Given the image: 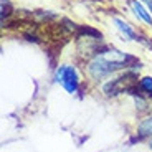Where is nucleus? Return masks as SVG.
<instances>
[{
  "label": "nucleus",
  "instance_id": "nucleus-5",
  "mask_svg": "<svg viewBox=\"0 0 152 152\" xmlns=\"http://www.w3.org/2000/svg\"><path fill=\"white\" fill-rule=\"evenodd\" d=\"M137 134H139V136H142V137L152 136V116L145 118L144 121L139 124V127H137Z\"/></svg>",
  "mask_w": 152,
  "mask_h": 152
},
{
  "label": "nucleus",
  "instance_id": "nucleus-8",
  "mask_svg": "<svg viewBox=\"0 0 152 152\" xmlns=\"http://www.w3.org/2000/svg\"><path fill=\"white\" fill-rule=\"evenodd\" d=\"M151 45H152V43H151Z\"/></svg>",
  "mask_w": 152,
  "mask_h": 152
},
{
  "label": "nucleus",
  "instance_id": "nucleus-6",
  "mask_svg": "<svg viewBox=\"0 0 152 152\" xmlns=\"http://www.w3.org/2000/svg\"><path fill=\"white\" fill-rule=\"evenodd\" d=\"M139 88H141V91L147 93V94L152 98V78H151V76L142 78V80L139 81Z\"/></svg>",
  "mask_w": 152,
  "mask_h": 152
},
{
  "label": "nucleus",
  "instance_id": "nucleus-2",
  "mask_svg": "<svg viewBox=\"0 0 152 152\" xmlns=\"http://www.w3.org/2000/svg\"><path fill=\"white\" fill-rule=\"evenodd\" d=\"M55 81L61 84L68 93H76L78 91V86H80V76L76 71L75 66L69 65H61L58 66V69L55 71Z\"/></svg>",
  "mask_w": 152,
  "mask_h": 152
},
{
  "label": "nucleus",
  "instance_id": "nucleus-1",
  "mask_svg": "<svg viewBox=\"0 0 152 152\" xmlns=\"http://www.w3.org/2000/svg\"><path fill=\"white\" fill-rule=\"evenodd\" d=\"M131 61H134L132 56L126 53H121L118 50L109 48L104 53L94 55L91 58V61L88 63V75L91 76L94 81H101L104 78H107L109 75L116 73L118 69L129 66Z\"/></svg>",
  "mask_w": 152,
  "mask_h": 152
},
{
  "label": "nucleus",
  "instance_id": "nucleus-7",
  "mask_svg": "<svg viewBox=\"0 0 152 152\" xmlns=\"http://www.w3.org/2000/svg\"><path fill=\"white\" fill-rule=\"evenodd\" d=\"M136 104H137V107H139V111H145V109H147V101H145V99H142L141 94H137Z\"/></svg>",
  "mask_w": 152,
  "mask_h": 152
},
{
  "label": "nucleus",
  "instance_id": "nucleus-3",
  "mask_svg": "<svg viewBox=\"0 0 152 152\" xmlns=\"http://www.w3.org/2000/svg\"><path fill=\"white\" fill-rule=\"evenodd\" d=\"M129 5H131V8H132V12L136 13L137 18H141L144 23H147V25L152 27V15L147 12V8H144L142 4H139L137 0H129Z\"/></svg>",
  "mask_w": 152,
  "mask_h": 152
},
{
  "label": "nucleus",
  "instance_id": "nucleus-4",
  "mask_svg": "<svg viewBox=\"0 0 152 152\" xmlns=\"http://www.w3.org/2000/svg\"><path fill=\"white\" fill-rule=\"evenodd\" d=\"M114 25H116V27H118L119 30H121L122 33H124L126 37H127V38H131V40H136V38H137L136 31H134L132 28H131L126 22H122L121 18H114Z\"/></svg>",
  "mask_w": 152,
  "mask_h": 152
}]
</instances>
